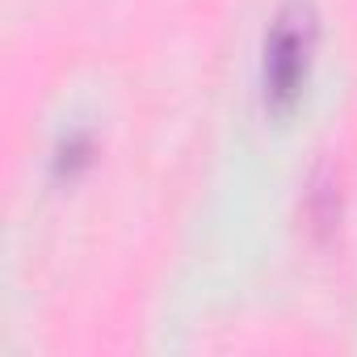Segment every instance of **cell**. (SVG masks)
<instances>
[{"mask_svg": "<svg viewBox=\"0 0 357 357\" xmlns=\"http://www.w3.org/2000/svg\"><path fill=\"white\" fill-rule=\"evenodd\" d=\"M315 9L303 5V0H290V5L273 17L269 26V38H265V68H261V80H265V101L273 109H286L294 105L303 80H307V68H311V51H315Z\"/></svg>", "mask_w": 357, "mask_h": 357, "instance_id": "obj_1", "label": "cell"}]
</instances>
